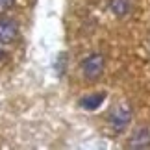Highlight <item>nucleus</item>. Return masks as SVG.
<instances>
[{
	"label": "nucleus",
	"mask_w": 150,
	"mask_h": 150,
	"mask_svg": "<svg viewBox=\"0 0 150 150\" xmlns=\"http://www.w3.org/2000/svg\"><path fill=\"white\" fill-rule=\"evenodd\" d=\"M104 67H106V61H104L102 54H91L82 61V72L87 80H98L104 72Z\"/></svg>",
	"instance_id": "nucleus-2"
},
{
	"label": "nucleus",
	"mask_w": 150,
	"mask_h": 150,
	"mask_svg": "<svg viewBox=\"0 0 150 150\" xmlns=\"http://www.w3.org/2000/svg\"><path fill=\"white\" fill-rule=\"evenodd\" d=\"M108 8H109V11H111L113 15L126 17L132 11V2H130V0H109Z\"/></svg>",
	"instance_id": "nucleus-5"
},
{
	"label": "nucleus",
	"mask_w": 150,
	"mask_h": 150,
	"mask_svg": "<svg viewBox=\"0 0 150 150\" xmlns=\"http://www.w3.org/2000/svg\"><path fill=\"white\" fill-rule=\"evenodd\" d=\"M4 57H6V54H4V50H2V48H0V63H2V61H4Z\"/></svg>",
	"instance_id": "nucleus-9"
},
{
	"label": "nucleus",
	"mask_w": 150,
	"mask_h": 150,
	"mask_svg": "<svg viewBox=\"0 0 150 150\" xmlns=\"http://www.w3.org/2000/svg\"><path fill=\"white\" fill-rule=\"evenodd\" d=\"M56 69H57V72H63L65 71V54H59L57 56V65H56Z\"/></svg>",
	"instance_id": "nucleus-7"
},
{
	"label": "nucleus",
	"mask_w": 150,
	"mask_h": 150,
	"mask_svg": "<svg viewBox=\"0 0 150 150\" xmlns=\"http://www.w3.org/2000/svg\"><path fill=\"white\" fill-rule=\"evenodd\" d=\"M130 148L134 150H141V148H150V126L135 130L130 137Z\"/></svg>",
	"instance_id": "nucleus-4"
},
{
	"label": "nucleus",
	"mask_w": 150,
	"mask_h": 150,
	"mask_svg": "<svg viewBox=\"0 0 150 150\" xmlns=\"http://www.w3.org/2000/svg\"><path fill=\"white\" fill-rule=\"evenodd\" d=\"M106 98V93H93V95H87L80 100V106L83 109H89V111H95V109L100 108V104Z\"/></svg>",
	"instance_id": "nucleus-6"
},
{
	"label": "nucleus",
	"mask_w": 150,
	"mask_h": 150,
	"mask_svg": "<svg viewBox=\"0 0 150 150\" xmlns=\"http://www.w3.org/2000/svg\"><path fill=\"white\" fill-rule=\"evenodd\" d=\"M15 0H0V13H4V11H8L11 6H13Z\"/></svg>",
	"instance_id": "nucleus-8"
},
{
	"label": "nucleus",
	"mask_w": 150,
	"mask_h": 150,
	"mask_svg": "<svg viewBox=\"0 0 150 150\" xmlns=\"http://www.w3.org/2000/svg\"><path fill=\"white\" fill-rule=\"evenodd\" d=\"M109 126L120 134V132L126 130V126L132 122V108L126 106V104H119L115 109H111V113H109Z\"/></svg>",
	"instance_id": "nucleus-1"
},
{
	"label": "nucleus",
	"mask_w": 150,
	"mask_h": 150,
	"mask_svg": "<svg viewBox=\"0 0 150 150\" xmlns=\"http://www.w3.org/2000/svg\"><path fill=\"white\" fill-rule=\"evenodd\" d=\"M17 35H19L17 22L13 19H8V17H0V43L9 45L17 39Z\"/></svg>",
	"instance_id": "nucleus-3"
}]
</instances>
